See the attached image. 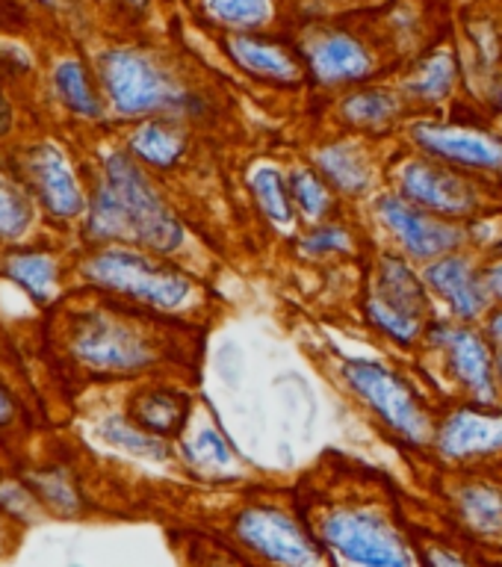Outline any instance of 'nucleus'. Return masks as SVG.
Segmentation results:
<instances>
[{
	"mask_svg": "<svg viewBox=\"0 0 502 567\" xmlns=\"http://www.w3.org/2000/svg\"><path fill=\"white\" fill-rule=\"evenodd\" d=\"M317 540L352 565H420L402 503L376 470L331 467L296 499Z\"/></svg>",
	"mask_w": 502,
	"mask_h": 567,
	"instance_id": "f257e3e1",
	"label": "nucleus"
},
{
	"mask_svg": "<svg viewBox=\"0 0 502 567\" xmlns=\"http://www.w3.org/2000/svg\"><path fill=\"white\" fill-rule=\"evenodd\" d=\"M86 237L98 246L127 243L157 255H175L186 230L140 159L127 151L106 154L86 207Z\"/></svg>",
	"mask_w": 502,
	"mask_h": 567,
	"instance_id": "f03ea898",
	"label": "nucleus"
},
{
	"mask_svg": "<svg viewBox=\"0 0 502 567\" xmlns=\"http://www.w3.org/2000/svg\"><path fill=\"white\" fill-rule=\"evenodd\" d=\"M98 80L122 118H198L211 110L163 53L142 44H115L98 60Z\"/></svg>",
	"mask_w": 502,
	"mask_h": 567,
	"instance_id": "7ed1b4c3",
	"label": "nucleus"
},
{
	"mask_svg": "<svg viewBox=\"0 0 502 567\" xmlns=\"http://www.w3.org/2000/svg\"><path fill=\"white\" fill-rule=\"evenodd\" d=\"M71 358L98 375H140L168 358V337L131 310L89 308L69 326Z\"/></svg>",
	"mask_w": 502,
	"mask_h": 567,
	"instance_id": "20e7f679",
	"label": "nucleus"
},
{
	"mask_svg": "<svg viewBox=\"0 0 502 567\" xmlns=\"http://www.w3.org/2000/svg\"><path fill=\"white\" fill-rule=\"evenodd\" d=\"M80 275L92 287L113 292L157 313H181L195 299V278L175 266L168 255L127 243H106L80 260Z\"/></svg>",
	"mask_w": 502,
	"mask_h": 567,
	"instance_id": "39448f33",
	"label": "nucleus"
},
{
	"mask_svg": "<svg viewBox=\"0 0 502 567\" xmlns=\"http://www.w3.org/2000/svg\"><path fill=\"white\" fill-rule=\"evenodd\" d=\"M299 51L308 65L310 86L326 92L372 83L385 78L393 65L388 56H397V48L388 35L372 33L370 27L352 21H308L296 33Z\"/></svg>",
	"mask_w": 502,
	"mask_h": 567,
	"instance_id": "423d86ee",
	"label": "nucleus"
},
{
	"mask_svg": "<svg viewBox=\"0 0 502 567\" xmlns=\"http://www.w3.org/2000/svg\"><path fill=\"white\" fill-rule=\"evenodd\" d=\"M363 319L399 349H420L434 319V299L423 272L402 251H381L363 287Z\"/></svg>",
	"mask_w": 502,
	"mask_h": 567,
	"instance_id": "0eeeda50",
	"label": "nucleus"
},
{
	"mask_svg": "<svg viewBox=\"0 0 502 567\" xmlns=\"http://www.w3.org/2000/svg\"><path fill=\"white\" fill-rule=\"evenodd\" d=\"M340 375L355 399L363 402V408L379 420V425H385L390 437H397L408 450L432 452L441 411L429 405V399L408 375L370 358H346Z\"/></svg>",
	"mask_w": 502,
	"mask_h": 567,
	"instance_id": "6e6552de",
	"label": "nucleus"
},
{
	"mask_svg": "<svg viewBox=\"0 0 502 567\" xmlns=\"http://www.w3.org/2000/svg\"><path fill=\"white\" fill-rule=\"evenodd\" d=\"M388 177L393 189L406 195L408 202L441 213L447 219L473 225V221L491 219L500 210V195H496L502 193L500 184L447 166L441 159L420 154L411 145L397 163H390Z\"/></svg>",
	"mask_w": 502,
	"mask_h": 567,
	"instance_id": "1a4fd4ad",
	"label": "nucleus"
},
{
	"mask_svg": "<svg viewBox=\"0 0 502 567\" xmlns=\"http://www.w3.org/2000/svg\"><path fill=\"white\" fill-rule=\"evenodd\" d=\"M402 133L420 154L502 186V127L491 115L470 110L417 115Z\"/></svg>",
	"mask_w": 502,
	"mask_h": 567,
	"instance_id": "9d476101",
	"label": "nucleus"
},
{
	"mask_svg": "<svg viewBox=\"0 0 502 567\" xmlns=\"http://www.w3.org/2000/svg\"><path fill=\"white\" fill-rule=\"evenodd\" d=\"M230 538L248 556L269 565H331L335 558L317 540L299 503L248 499L230 520Z\"/></svg>",
	"mask_w": 502,
	"mask_h": 567,
	"instance_id": "9b49d317",
	"label": "nucleus"
},
{
	"mask_svg": "<svg viewBox=\"0 0 502 567\" xmlns=\"http://www.w3.org/2000/svg\"><path fill=\"white\" fill-rule=\"evenodd\" d=\"M420 349L429 354V361H434L441 379L459 393V402H502L496 346L485 334L482 322H461L452 317L434 319Z\"/></svg>",
	"mask_w": 502,
	"mask_h": 567,
	"instance_id": "f8f14e48",
	"label": "nucleus"
},
{
	"mask_svg": "<svg viewBox=\"0 0 502 567\" xmlns=\"http://www.w3.org/2000/svg\"><path fill=\"white\" fill-rule=\"evenodd\" d=\"M372 213L388 237L393 239L397 251L417 260V264H429L434 257L450 255L459 248H477V221L447 219L441 213H432L420 207V204L408 202L406 195L397 189L388 193H376L372 198Z\"/></svg>",
	"mask_w": 502,
	"mask_h": 567,
	"instance_id": "ddd939ff",
	"label": "nucleus"
},
{
	"mask_svg": "<svg viewBox=\"0 0 502 567\" xmlns=\"http://www.w3.org/2000/svg\"><path fill=\"white\" fill-rule=\"evenodd\" d=\"M434 458L447 470L502 467V402H452L438 414Z\"/></svg>",
	"mask_w": 502,
	"mask_h": 567,
	"instance_id": "4468645a",
	"label": "nucleus"
},
{
	"mask_svg": "<svg viewBox=\"0 0 502 567\" xmlns=\"http://www.w3.org/2000/svg\"><path fill=\"white\" fill-rule=\"evenodd\" d=\"M441 499L468 544L502 549V467L447 470Z\"/></svg>",
	"mask_w": 502,
	"mask_h": 567,
	"instance_id": "2eb2a0df",
	"label": "nucleus"
},
{
	"mask_svg": "<svg viewBox=\"0 0 502 567\" xmlns=\"http://www.w3.org/2000/svg\"><path fill=\"white\" fill-rule=\"evenodd\" d=\"M222 53L239 74L273 89L310 86L308 65L299 51L296 35L273 30H248V33L219 35Z\"/></svg>",
	"mask_w": 502,
	"mask_h": 567,
	"instance_id": "dca6fc26",
	"label": "nucleus"
},
{
	"mask_svg": "<svg viewBox=\"0 0 502 567\" xmlns=\"http://www.w3.org/2000/svg\"><path fill=\"white\" fill-rule=\"evenodd\" d=\"M393 83L414 110V118L417 115L441 113V110L450 106L459 86L464 83L459 44H429V48H423V51L399 65V74Z\"/></svg>",
	"mask_w": 502,
	"mask_h": 567,
	"instance_id": "f3484780",
	"label": "nucleus"
},
{
	"mask_svg": "<svg viewBox=\"0 0 502 567\" xmlns=\"http://www.w3.org/2000/svg\"><path fill=\"white\" fill-rule=\"evenodd\" d=\"M432 296L450 308L452 319L461 322H482L494 299L485 287V260L473 255V248H459L450 255L429 260L423 269Z\"/></svg>",
	"mask_w": 502,
	"mask_h": 567,
	"instance_id": "a211bd4d",
	"label": "nucleus"
},
{
	"mask_svg": "<svg viewBox=\"0 0 502 567\" xmlns=\"http://www.w3.org/2000/svg\"><path fill=\"white\" fill-rule=\"evenodd\" d=\"M335 118L346 133H358L367 140H381L390 133L406 131L414 118V110L399 92L397 83H361V86L335 92Z\"/></svg>",
	"mask_w": 502,
	"mask_h": 567,
	"instance_id": "6ab92c4d",
	"label": "nucleus"
},
{
	"mask_svg": "<svg viewBox=\"0 0 502 567\" xmlns=\"http://www.w3.org/2000/svg\"><path fill=\"white\" fill-rule=\"evenodd\" d=\"M363 140L367 136L349 133V136L319 142L310 151V166L326 177L331 189L344 202H355V198H363L367 193H372L376 177H379L370 148H367Z\"/></svg>",
	"mask_w": 502,
	"mask_h": 567,
	"instance_id": "aec40b11",
	"label": "nucleus"
},
{
	"mask_svg": "<svg viewBox=\"0 0 502 567\" xmlns=\"http://www.w3.org/2000/svg\"><path fill=\"white\" fill-rule=\"evenodd\" d=\"M27 175H30V184H33L39 202L44 204V210L57 216V219H78L80 213L89 207L69 157L53 142H42V145H35L30 151Z\"/></svg>",
	"mask_w": 502,
	"mask_h": 567,
	"instance_id": "412c9836",
	"label": "nucleus"
},
{
	"mask_svg": "<svg viewBox=\"0 0 502 567\" xmlns=\"http://www.w3.org/2000/svg\"><path fill=\"white\" fill-rule=\"evenodd\" d=\"M127 416L145 432L172 441V437H181L189 425L193 399L184 390L168 388V384H151L133 393L127 402Z\"/></svg>",
	"mask_w": 502,
	"mask_h": 567,
	"instance_id": "4be33fe9",
	"label": "nucleus"
},
{
	"mask_svg": "<svg viewBox=\"0 0 502 567\" xmlns=\"http://www.w3.org/2000/svg\"><path fill=\"white\" fill-rule=\"evenodd\" d=\"M186 151H189V136H186L184 122L168 118V115L142 118L127 136V154L154 172L177 168L184 163Z\"/></svg>",
	"mask_w": 502,
	"mask_h": 567,
	"instance_id": "5701e85b",
	"label": "nucleus"
},
{
	"mask_svg": "<svg viewBox=\"0 0 502 567\" xmlns=\"http://www.w3.org/2000/svg\"><path fill=\"white\" fill-rule=\"evenodd\" d=\"M193 9L219 35L273 30L278 21V0H193Z\"/></svg>",
	"mask_w": 502,
	"mask_h": 567,
	"instance_id": "b1692460",
	"label": "nucleus"
},
{
	"mask_svg": "<svg viewBox=\"0 0 502 567\" xmlns=\"http://www.w3.org/2000/svg\"><path fill=\"white\" fill-rule=\"evenodd\" d=\"M287 184H290L293 207L308 225H326V221L340 219L344 198L331 189V184L310 163L293 166L287 172Z\"/></svg>",
	"mask_w": 502,
	"mask_h": 567,
	"instance_id": "393cba45",
	"label": "nucleus"
},
{
	"mask_svg": "<svg viewBox=\"0 0 502 567\" xmlns=\"http://www.w3.org/2000/svg\"><path fill=\"white\" fill-rule=\"evenodd\" d=\"M248 193L255 198V207L260 210L266 221H273L278 228H290L293 221L299 219V213L293 207L290 184L278 166H255L248 175Z\"/></svg>",
	"mask_w": 502,
	"mask_h": 567,
	"instance_id": "a878e982",
	"label": "nucleus"
},
{
	"mask_svg": "<svg viewBox=\"0 0 502 567\" xmlns=\"http://www.w3.org/2000/svg\"><path fill=\"white\" fill-rule=\"evenodd\" d=\"M53 89H57V97L62 104L80 118H101V113H104L92 74L78 56H65L53 65Z\"/></svg>",
	"mask_w": 502,
	"mask_h": 567,
	"instance_id": "bb28decb",
	"label": "nucleus"
},
{
	"mask_svg": "<svg viewBox=\"0 0 502 567\" xmlns=\"http://www.w3.org/2000/svg\"><path fill=\"white\" fill-rule=\"evenodd\" d=\"M7 275L35 301H51L60 287V264L48 251L21 248L7 257Z\"/></svg>",
	"mask_w": 502,
	"mask_h": 567,
	"instance_id": "cd10ccee",
	"label": "nucleus"
},
{
	"mask_svg": "<svg viewBox=\"0 0 502 567\" xmlns=\"http://www.w3.org/2000/svg\"><path fill=\"white\" fill-rule=\"evenodd\" d=\"M101 437H104L110 446H115V450L131 452V455H142V458L151 461L168 458V441L140 429L131 416H110V420H104V425H101Z\"/></svg>",
	"mask_w": 502,
	"mask_h": 567,
	"instance_id": "c85d7f7f",
	"label": "nucleus"
},
{
	"mask_svg": "<svg viewBox=\"0 0 502 567\" xmlns=\"http://www.w3.org/2000/svg\"><path fill=\"white\" fill-rule=\"evenodd\" d=\"M30 221H33V204L12 177L0 172V239L16 243L24 237Z\"/></svg>",
	"mask_w": 502,
	"mask_h": 567,
	"instance_id": "c756f323",
	"label": "nucleus"
},
{
	"mask_svg": "<svg viewBox=\"0 0 502 567\" xmlns=\"http://www.w3.org/2000/svg\"><path fill=\"white\" fill-rule=\"evenodd\" d=\"M186 458L193 461L195 467H230L234 464V450L222 437V432L207 425V429H198L193 434V441L186 443Z\"/></svg>",
	"mask_w": 502,
	"mask_h": 567,
	"instance_id": "7c9ffc66",
	"label": "nucleus"
},
{
	"mask_svg": "<svg viewBox=\"0 0 502 567\" xmlns=\"http://www.w3.org/2000/svg\"><path fill=\"white\" fill-rule=\"evenodd\" d=\"M33 487H35V496L48 503L51 508H57L60 514H74L80 508V496L71 485V478L60 470H53V473H35L33 478Z\"/></svg>",
	"mask_w": 502,
	"mask_h": 567,
	"instance_id": "2f4dec72",
	"label": "nucleus"
},
{
	"mask_svg": "<svg viewBox=\"0 0 502 567\" xmlns=\"http://www.w3.org/2000/svg\"><path fill=\"white\" fill-rule=\"evenodd\" d=\"M485 287L494 305H502V255L485 257Z\"/></svg>",
	"mask_w": 502,
	"mask_h": 567,
	"instance_id": "473e14b6",
	"label": "nucleus"
},
{
	"mask_svg": "<svg viewBox=\"0 0 502 567\" xmlns=\"http://www.w3.org/2000/svg\"><path fill=\"white\" fill-rule=\"evenodd\" d=\"M16 416H18L16 393L0 381V429H7V425L16 423Z\"/></svg>",
	"mask_w": 502,
	"mask_h": 567,
	"instance_id": "72a5a7b5",
	"label": "nucleus"
},
{
	"mask_svg": "<svg viewBox=\"0 0 502 567\" xmlns=\"http://www.w3.org/2000/svg\"><path fill=\"white\" fill-rule=\"evenodd\" d=\"M482 328H485V334L491 337V343L496 349H502V305H494V308L488 310V317L482 319Z\"/></svg>",
	"mask_w": 502,
	"mask_h": 567,
	"instance_id": "f704fd0d",
	"label": "nucleus"
},
{
	"mask_svg": "<svg viewBox=\"0 0 502 567\" xmlns=\"http://www.w3.org/2000/svg\"><path fill=\"white\" fill-rule=\"evenodd\" d=\"M485 104H488V115L496 118V122H502V74H496L494 83L488 86Z\"/></svg>",
	"mask_w": 502,
	"mask_h": 567,
	"instance_id": "c9c22d12",
	"label": "nucleus"
}]
</instances>
